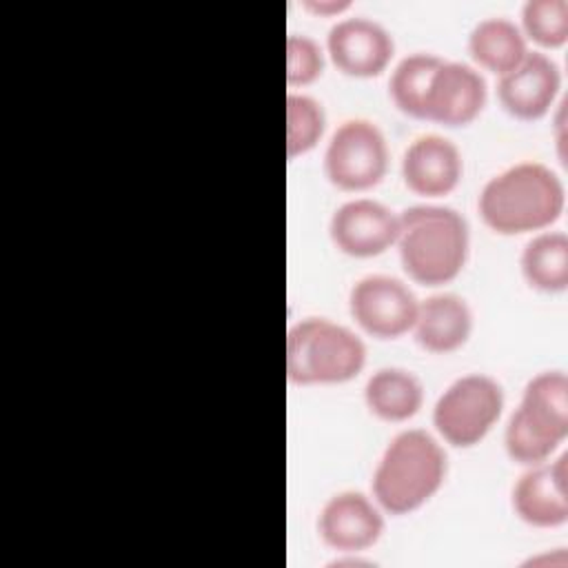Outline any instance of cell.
I'll list each match as a JSON object with an SVG mask.
<instances>
[{
    "label": "cell",
    "instance_id": "obj_24",
    "mask_svg": "<svg viewBox=\"0 0 568 568\" xmlns=\"http://www.w3.org/2000/svg\"><path fill=\"white\" fill-rule=\"evenodd\" d=\"M504 448L515 464L528 468L548 462L561 446L539 435L513 410L504 428Z\"/></svg>",
    "mask_w": 568,
    "mask_h": 568
},
{
    "label": "cell",
    "instance_id": "obj_5",
    "mask_svg": "<svg viewBox=\"0 0 568 568\" xmlns=\"http://www.w3.org/2000/svg\"><path fill=\"white\" fill-rule=\"evenodd\" d=\"M506 406L501 384L486 373H466L453 379L433 406L437 437L453 448L481 444Z\"/></svg>",
    "mask_w": 568,
    "mask_h": 568
},
{
    "label": "cell",
    "instance_id": "obj_19",
    "mask_svg": "<svg viewBox=\"0 0 568 568\" xmlns=\"http://www.w3.org/2000/svg\"><path fill=\"white\" fill-rule=\"evenodd\" d=\"M524 282L539 293H564L568 288V235L564 231L535 233L519 255Z\"/></svg>",
    "mask_w": 568,
    "mask_h": 568
},
{
    "label": "cell",
    "instance_id": "obj_18",
    "mask_svg": "<svg viewBox=\"0 0 568 568\" xmlns=\"http://www.w3.org/2000/svg\"><path fill=\"white\" fill-rule=\"evenodd\" d=\"M364 404L371 415L388 424L413 419L424 406L422 379L402 366H382L364 384Z\"/></svg>",
    "mask_w": 568,
    "mask_h": 568
},
{
    "label": "cell",
    "instance_id": "obj_7",
    "mask_svg": "<svg viewBox=\"0 0 568 568\" xmlns=\"http://www.w3.org/2000/svg\"><path fill=\"white\" fill-rule=\"evenodd\" d=\"M419 300L413 288L393 275L371 273L359 277L348 293L353 322L375 339H399L410 333Z\"/></svg>",
    "mask_w": 568,
    "mask_h": 568
},
{
    "label": "cell",
    "instance_id": "obj_4",
    "mask_svg": "<svg viewBox=\"0 0 568 568\" xmlns=\"http://www.w3.org/2000/svg\"><path fill=\"white\" fill-rule=\"evenodd\" d=\"M286 377L295 386L355 379L366 366V344L353 328L328 317H302L286 333Z\"/></svg>",
    "mask_w": 568,
    "mask_h": 568
},
{
    "label": "cell",
    "instance_id": "obj_16",
    "mask_svg": "<svg viewBox=\"0 0 568 568\" xmlns=\"http://www.w3.org/2000/svg\"><path fill=\"white\" fill-rule=\"evenodd\" d=\"M515 413L539 435L564 446L568 437V377L564 371H541L524 386Z\"/></svg>",
    "mask_w": 568,
    "mask_h": 568
},
{
    "label": "cell",
    "instance_id": "obj_13",
    "mask_svg": "<svg viewBox=\"0 0 568 568\" xmlns=\"http://www.w3.org/2000/svg\"><path fill=\"white\" fill-rule=\"evenodd\" d=\"M559 91V64L544 51H528L513 71L497 78V100L501 109L524 122H535L548 115Z\"/></svg>",
    "mask_w": 568,
    "mask_h": 568
},
{
    "label": "cell",
    "instance_id": "obj_1",
    "mask_svg": "<svg viewBox=\"0 0 568 568\" xmlns=\"http://www.w3.org/2000/svg\"><path fill=\"white\" fill-rule=\"evenodd\" d=\"M566 209L561 178L541 162H517L495 173L479 191L477 213L497 235H528L550 229Z\"/></svg>",
    "mask_w": 568,
    "mask_h": 568
},
{
    "label": "cell",
    "instance_id": "obj_11",
    "mask_svg": "<svg viewBox=\"0 0 568 568\" xmlns=\"http://www.w3.org/2000/svg\"><path fill=\"white\" fill-rule=\"evenodd\" d=\"M488 102V84L479 69L459 60H444L433 73L424 120L448 129L475 122Z\"/></svg>",
    "mask_w": 568,
    "mask_h": 568
},
{
    "label": "cell",
    "instance_id": "obj_20",
    "mask_svg": "<svg viewBox=\"0 0 568 568\" xmlns=\"http://www.w3.org/2000/svg\"><path fill=\"white\" fill-rule=\"evenodd\" d=\"M442 58L428 51H415L404 55L393 69L388 78V95L395 109L408 118L424 120L426 95L433 80L435 69Z\"/></svg>",
    "mask_w": 568,
    "mask_h": 568
},
{
    "label": "cell",
    "instance_id": "obj_14",
    "mask_svg": "<svg viewBox=\"0 0 568 568\" xmlns=\"http://www.w3.org/2000/svg\"><path fill=\"white\" fill-rule=\"evenodd\" d=\"M402 182L419 197H444L453 193L464 175L459 146L442 133L417 135L402 155Z\"/></svg>",
    "mask_w": 568,
    "mask_h": 568
},
{
    "label": "cell",
    "instance_id": "obj_26",
    "mask_svg": "<svg viewBox=\"0 0 568 568\" xmlns=\"http://www.w3.org/2000/svg\"><path fill=\"white\" fill-rule=\"evenodd\" d=\"M566 100L557 104V115H555V142H557V155L559 162L566 164Z\"/></svg>",
    "mask_w": 568,
    "mask_h": 568
},
{
    "label": "cell",
    "instance_id": "obj_6",
    "mask_svg": "<svg viewBox=\"0 0 568 568\" xmlns=\"http://www.w3.org/2000/svg\"><path fill=\"white\" fill-rule=\"evenodd\" d=\"M390 151L384 131L366 120H344L328 138L322 166L326 180L344 193L375 189L388 173Z\"/></svg>",
    "mask_w": 568,
    "mask_h": 568
},
{
    "label": "cell",
    "instance_id": "obj_2",
    "mask_svg": "<svg viewBox=\"0 0 568 568\" xmlns=\"http://www.w3.org/2000/svg\"><path fill=\"white\" fill-rule=\"evenodd\" d=\"M448 455L442 439L424 428H404L384 446L371 479V495L386 515H410L444 486Z\"/></svg>",
    "mask_w": 568,
    "mask_h": 568
},
{
    "label": "cell",
    "instance_id": "obj_23",
    "mask_svg": "<svg viewBox=\"0 0 568 568\" xmlns=\"http://www.w3.org/2000/svg\"><path fill=\"white\" fill-rule=\"evenodd\" d=\"M324 47L308 33H288L286 38V84L304 89L317 82L326 69Z\"/></svg>",
    "mask_w": 568,
    "mask_h": 568
},
{
    "label": "cell",
    "instance_id": "obj_12",
    "mask_svg": "<svg viewBox=\"0 0 568 568\" xmlns=\"http://www.w3.org/2000/svg\"><path fill=\"white\" fill-rule=\"evenodd\" d=\"M515 515L535 528H559L568 521V453L528 466L510 493Z\"/></svg>",
    "mask_w": 568,
    "mask_h": 568
},
{
    "label": "cell",
    "instance_id": "obj_22",
    "mask_svg": "<svg viewBox=\"0 0 568 568\" xmlns=\"http://www.w3.org/2000/svg\"><path fill=\"white\" fill-rule=\"evenodd\" d=\"M519 29L526 42L541 49H559L568 42L566 0H526L519 13Z\"/></svg>",
    "mask_w": 568,
    "mask_h": 568
},
{
    "label": "cell",
    "instance_id": "obj_3",
    "mask_svg": "<svg viewBox=\"0 0 568 568\" xmlns=\"http://www.w3.org/2000/svg\"><path fill=\"white\" fill-rule=\"evenodd\" d=\"M395 248L408 280L430 288L444 286L468 262L470 229L453 206L415 204L399 211Z\"/></svg>",
    "mask_w": 568,
    "mask_h": 568
},
{
    "label": "cell",
    "instance_id": "obj_21",
    "mask_svg": "<svg viewBox=\"0 0 568 568\" xmlns=\"http://www.w3.org/2000/svg\"><path fill=\"white\" fill-rule=\"evenodd\" d=\"M326 133L324 104L308 95L291 91L286 95V155L295 160L317 149Z\"/></svg>",
    "mask_w": 568,
    "mask_h": 568
},
{
    "label": "cell",
    "instance_id": "obj_8",
    "mask_svg": "<svg viewBox=\"0 0 568 568\" xmlns=\"http://www.w3.org/2000/svg\"><path fill=\"white\" fill-rule=\"evenodd\" d=\"M328 62L344 75L368 80L382 75L395 58L390 31L366 16H344L333 22L324 44Z\"/></svg>",
    "mask_w": 568,
    "mask_h": 568
},
{
    "label": "cell",
    "instance_id": "obj_25",
    "mask_svg": "<svg viewBox=\"0 0 568 568\" xmlns=\"http://www.w3.org/2000/svg\"><path fill=\"white\" fill-rule=\"evenodd\" d=\"M300 7L306 13L315 16V18H335V20H339V18L346 16V11L353 7V2L351 0H302Z\"/></svg>",
    "mask_w": 568,
    "mask_h": 568
},
{
    "label": "cell",
    "instance_id": "obj_17",
    "mask_svg": "<svg viewBox=\"0 0 568 568\" xmlns=\"http://www.w3.org/2000/svg\"><path fill=\"white\" fill-rule=\"evenodd\" d=\"M473 67L495 78L513 71L530 51L517 22L504 16H488L475 22L466 40Z\"/></svg>",
    "mask_w": 568,
    "mask_h": 568
},
{
    "label": "cell",
    "instance_id": "obj_9",
    "mask_svg": "<svg viewBox=\"0 0 568 568\" xmlns=\"http://www.w3.org/2000/svg\"><path fill=\"white\" fill-rule=\"evenodd\" d=\"M333 246L357 260L384 255L399 235V211L373 197H353L339 204L328 220Z\"/></svg>",
    "mask_w": 568,
    "mask_h": 568
},
{
    "label": "cell",
    "instance_id": "obj_15",
    "mask_svg": "<svg viewBox=\"0 0 568 568\" xmlns=\"http://www.w3.org/2000/svg\"><path fill=\"white\" fill-rule=\"evenodd\" d=\"M475 328L470 304L457 293H433L419 300L410 328L419 348L433 355H448L466 346Z\"/></svg>",
    "mask_w": 568,
    "mask_h": 568
},
{
    "label": "cell",
    "instance_id": "obj_10",
    "mask_svg": "<svg viewBox=\"0 0 568 568\" xmlns=\"http://www.w3.org/2000/svg\"><path fill=\"white\" fill-rule=\"evenodd\" d=\"M384 515L373 495L339 490L320 508L317 535L339 555H362L382 539L386 528Z\"/></svg>",
    "mask_w": 568,
    "mask_h": 568
}]
</instances>
